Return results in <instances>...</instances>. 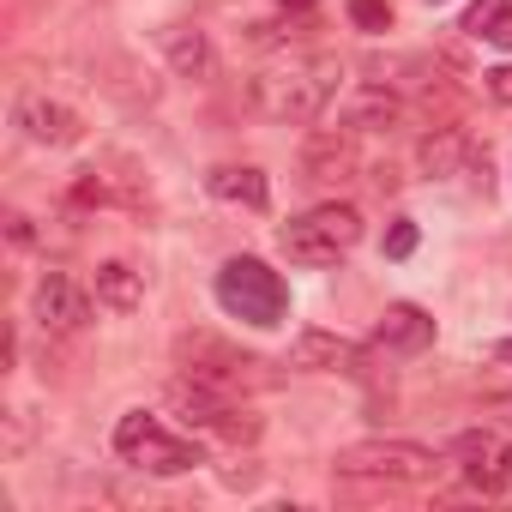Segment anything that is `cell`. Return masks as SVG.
Segmentation results:
<instances>
[{
  "label": "cell",
  "mask_w": 512,
  "mask_h": 512,
  "mask_svg": "<svg viewBox=\"0 0 512 512\" xmlns=\"http://www.w3.org/2000/svg\"><path fill=\"white\" fill-rule=\"evenodd\" d=\"M338 61L332 55H308V61H290V67H272L253 79V103H260L266 121H290V127H308L326 115L332 91H338Z\"/></svg>",
  "instance_id": "cell-1"
},
{
  "label": "cell",
  "mask_w": 512,
  "mask_h": 512,
  "mask_svg": "<svg viewBox=\"0 0 512 512\" xmlns=\"http://www.w3.org/2000/svg\"><path fill=\"white\" fill-rule=\"evenodd\" d=\"M362 241V211L356 205H314L278 229V253L290 266H338Z\"/></svg>",
  "instance_id": "cell-2"
},
{
  "label": "cell",
  "mask_w": 512,
  "mask_h": 512,
  "mask_svg": "<svg viewBox=\"0 0 512 512\" xmlns=\"http://www.w3.org/2000/svg\"><path fill=\"white\" fill-rule=\"evenodd\" d=\"M163 404H169V410H175L187 428H199V434H217V440H229V446L260 440V416H247V410L235 404V392H223V386H205V380H193V374L169 380Z\"/></svg>",
  "instance_id": "cell-3"
},
{
  "label": "cell",
  "mask_w": 512,
  "mask_h": 512,
  "mask_svg": "<svg viewBox=\"0 0 512 512\" xmlns=\"http://www.w3.org/2000/svg\"><path fill=\"white\" fill-rule=\"evenodd\" d=\"M217 302H223V314H235L247 326H284V314H290L284 278L266 260H247V253L217 272Z\"/></svg>",
  "instance_id": "cell-4"
},
{
  "label": "cell",
  "mask_w": 512,
  "mask_h": 512,
  "mask_svg": "<svg viewBox=\"0 0 512 512\" xmlns=\"http://www.w3.org/2000/svg\"><path fill=\"white\" fill-rule=\"evenodd\" d=\"M115 452H121L127 464L151 470V476H181V470L205 464L199 440H181V434H169V428H163L151 410H127V416L115 422Z\"/></svg>",
  "instance_id": "cell-5"
},
{
  "label": "cell",
  "mask_w": 512,
  "mask_h": 512,
  "mask_svg": "<svg viewBox=\"0 0 512 512\" xmlns=\"http://www.w3.org/2000/svg\"><path fill=\"white\" fill-rule=\"evenodd\" d=\"M175 362L181 374L205 380V386H223V392H241V386H260V356H241L235 344H223L217 332H181L175 338Z\"/></svg>",
  "instance_id": "cell-6"
},
{
  "label": "cell",
  "mask_w": 512,
  "mask_h": 512,
  "mask_svg": "<svg viewBox=\"0 0 512 512\" xmlns=\"http://www.w3.org/2000/svg\"><path fill=\"white\" fill-rule=\"evenodd\" d=\"M344 476H374V482H428L440 470V458L416 440H356L338 452Z\"/></svg>",
  "instance_id": "cell-7"
},
{
  "label": "cell",
  "mask_w": 512,
  "mask_h": 512,
  "mask_svg": "<svg viewBox=\"0 0 512 512\" xmlns=\"http://www.w3.org/2000/svg\"><path fill=\"white\" fill-rule=\"evenodd\" d=\"M91 302H97V290L73 284L67 272H49L37 284V296H31V314H37L43 332H85L91 326Z\"/></svg>",
  "instance_id": "cell-8"
},
{
  "label": "cell",
  "mask_w": 512,
  "mask_h": 512,
  "mask_svg": "<svg viewBox=\"0 0 512 512\" xmlns=\"http://www.w3.org/2000/svg\"><path fill=\"white\" fill-rule=\"evenodd\" d=\"M13 121H19V133H25L31 145H49V151H67V145L85 139V121H79L67 103H55V97H19Z\"/></svg>",
  "instance_id": "cell-9"
},
{
  "label": "cell",
  "mask_w": 512,
  "mask_h": 512,
  "mask_svg": "<svg viewBox=\"0 0 512 512\" xmlns=\"http://www.w3.org/2000/svg\"><path fill=\"white\" fill-rule=\"evenodd\" d=\"M458 452L470 458V464H464L470 488H482V494L512 488V446H500L494 434H464V440H458Z\"/></svg>",
  "instance_id": "cell-10"
},
{
  "label": "cell",
  "mask_w": 512,
  "mask_h": 512,
  "mask_svg": "<svg viewBox=\"0 0 512 512\" xmlns=\"http://www.w3.org/2000/svg\"><path fill=\"white\" fill-rule=\"evenodd\" d=\"M350 169H356V133H350V127L308 139V151H302V175H308V181H344Z\"/></svg>",
  "instance_id": "cell-11"
},
{
  "label": "cell",
  "mask_w": 512,
  "mask_h": 512,
  "mask_svg": "<svg viewBox=\"0 0 512 512\" xmlns=\"http://www.w3.org/2000/svg\"><path fill=\"white\" fill-rule=\"evenodd\" d=\"M362 350L338 332H302L290 344V368H308V374H338V368H356Z\"/></svg>",
  "instance_id": "cell-12"
},
{
  "label": "cell",
  "mask_w": 512,
  "mask_h": 512,
  "mask_svg": "<svg viewBox=\"0 0 512 512\" xmlns=\"http://www.w3.org/2000/svg\"><path fill=\"white\" fill-rule=\"evenodd\" d=\"M374 344L380 350H428L434 344V320L422 314V308H410V302H398V308H386L380 314V326H374Z\"/></svg>",
  "instance_id": "cell-13"
},
{
  "label": "cell",
  "mask_w": 512,
  "mask_h": 512,
  "mask_svg": "<svg viewBox=\"0 0 512 512\" xmlns=\"http://www.w3.org/2000/svg\"><path fill=\"white\" fill-rule=\"evenodd\" d=\"M205 187L217 199H229V205H247V211H266L272 205V187H266V175L253 169V163H223V169L205 175Z\"/></svg>",
  "instance_id": "cell-14"
},
{
  "label": "cell",
  "mask_w": 512,
  "mask_h": 512,
  "mask_svg": "<svg viewBox=\"0 0 512 512\" xmlns=\"http://www.w3.org/2000/svg\"><path fill=\"white\" fill-rule=\"evenodd\" d=\"M464 157H470L464 127H434V133H422V145H416V169H422L428 181L458 175V169H464Z\"/></svg>",
  "instance_id": "cell-15"
},
{
  "label": "cell",
  "mask_w": 512,
  "mask_h": 512,
  "mask_svg": "<svg viewBox=\"0 0 512 512\" xmlns=\"http://www.w3.org/2000/svg\"><path fill=\"white\" fill-rule=\"evenodd\" d=\"M163 55H169V67H175L181 79H205V73L217 67L211 37H205L199 25H169V31H163Z\"/></svg>",
  "instance_id": "cell-16"
},
{
  "label": "cell",
  "mask_w": 512,
  "mask_h": 512,
  "mask_svg": "<svg viewBox=\"0 0 512 512\" xmlns=\"http://www.w3.org/2000/svg\"><path fill=\"white\" fill-rule=\"evenodd\" d=\"M97 308H109V314H133L139 302H145V278L127 266V260H109V266H97Z\"/></svg>",
  "instance_id": "cell-17"
},
{
  "label": "cell",
  "mask_w": 512,
  "mask_h": 512,
  "mask_svg": "<svg viewBox=\"0 0 512 512\" xmlns=\"http://www.w3.org/2000/svg\"><path fill=\"white\" fill-rule=\"evenodd\" d=\"M404 115V103L398 97H386V91H368V97H356V109H350V127H392Z\"/></svg>",
  "instance_id": "cell-18"
},
{
  "label": "cell",
  "mask_w": 512,
  "mask_h": 512,
  "mask_svg": "<svg viewBox=\"0 0 512 512\" xmlns=\"http://www.w3.org/2000/svg\"><path fill=\"white\" fill-rule=\"evenodd\" d=\"M386 253H392V260H410V253H416V223H410V217H398V223L386 229Z\"/></svg>",
  "instance_id": "cell-19"
},
{
  "label": "cell",
  "mask_w": 512,
  "mask_h": 512,
  "mask_svg": "<svg viewBox=\"0 0 512 512\" xmlns=\"http://www.w3.org/2000/svg\"><path fill=\"white\" fill-rule=\"evenodd\" d=\"M350 19H356L362 31H386V25H392V13L380 7V0H350Z\"/></svg>",
  "instance_id": "cell-20"
},
{
  "label": "cell",
  "mask_w": 512,
  "mask_h": 512,
  "mask_svg": "<svg viewBox=\"0 0 512 512\" xmlns=\"http://www.w3.org/2000/svg\"><path fill=\"white\" fill-rule=\"evenodd\" d=\"M488 43H500V49H512V7H500L494 19H488V31H482Z\"/></svg>",
  "instance_id": "cell-21"
},
{
  "label": "cell",
  "mask_w": 512,
  "mask_h": 512,
  "mask_svg": "<svg viewBox=\"0 0 512 512\" xmlns=\"http://www.w3.org/2000/svg\"><path fill=\"white\" fill-rule=\"evenodd\" d=\"M482 85H488V97H494V103H512V67H494V73H482Z\"/></svg>",
  "instance_id": "cell-22"
},
{
  "label": "cell",
  "mask_w": 512,
  "mask_h": 512,
  "mask_svg": "<svg viewBox=\"0 0 512 512\" xmlns=\"http://www.w3.org/2000/svg\"><path fill=\"white\" fill-rule=\"evenodd\" d=\"M500 7H506V0H476V7H470V19H464V31H476V37H482V31H488V19H494Z\"/></svg>",
  "instance_id": "cell-23"
},
{
  "label": "cell",
  "mask_w": 512,
  "mask_h": 512,
  "mask_svg": "<svg viewBox=\"0 0 512 512\" xmlns=\"http://www.w3.org/2000/svg\"><path fill=\"white\" fill-rule=\"evenodd\" d=\"M7 229H13V241H19V247H31V241H37V229H31V217H19V211L7 217Z\"/></svg>",
  "instance_id": "cell-24"
},
{
  "label": "cell",
  "mask_w": 512,
  "mask_h": 512,
  "mask_svg": "<svg viewBox=\"0 0 512 512\" xmlns=\"http://www.w3.org/2000/svg\"><path fill=\"white\" fill-rule=\"evenodd\" d=\"M278 7H284V13H314L320 0H278Z\"/></svg>",
  "instance_id": "cell-25"
}]
</instances>
